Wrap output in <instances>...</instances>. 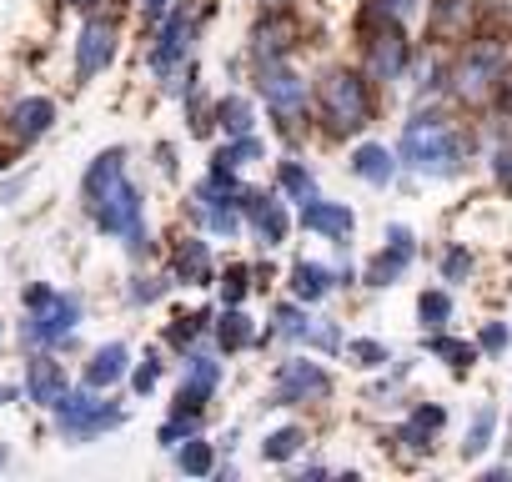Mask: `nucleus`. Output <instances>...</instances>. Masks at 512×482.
Returning a JSON list of instances; mask_svg holds the SVG:
<instances>
[{
	"mask_svg": "<svg viewBox=\"0 0 512 482\" xmlns=\"http://www.w3.org/2000/svg\"><path fill=\"white\" fill-rule=\"evenodd\" d=\"M492 171H497L502 186H512V146H497V151H492Z\"/></svg>",
	"mask_w": 512,
	"mask_h": 482,
	"instance_id": "45",
	"label": "nucleus"
},
{
	"mask_svg": "<svg viewBox=\"0 0 512 482\" xmlns=\"http://www.w3.org/2000/svg\"><path fill=\"white\" fill-rule=\"evenodd\" d=\"M352 176H362L367 186H387V181L397 176V156H392L387 146L367 141V146H357V151H352Z\"/></svg>",
	"mask_w": 512,
	"mask_h": 482,
	"instance_id": "22",
	"label": "nucleus"
},
{
	"mask_svg": "<svg viewBox=\"0 0 512 482\" xmlns=\"http://www.w3.org/2000/svg\"><path fill=\"white\" fill-rule=\"evenodd\" d=\"M327 392H332V377H327L317 362H307V357L282 362V367H277V377H272V407L317 402V397H327Z\"/></svg>",
	"mask_w": 512,
	"mask_h": 482,
	"instance_id": "9",
	"label": "nucleus"
},
{
	"mask_svg": "<svg viewBox=\"0 0 512 482\" xmlns=\"http://www.w3.org/2000/svg\"><path fill=\"white\" fill-rule=\"evenodd\" d=\"M216 382H221V362H216L211 352L191 347V357H186V377H181V392H176V407H206L211 392H216Z\"/></svg>",
	"mask_w": 512,
	"mask_h": 482,
	"instance_id": "14",
	"label": "nucleus"
},
{
	"mask_svg": "<svg viewBox=\"0 0 512 482\" xmlns=\"http://www.w3.org/2000/svg\"><path fill=\"white\" fill-rule=\"evenodd\" d=\"M0 467H6V447H0Z\"/></svg>",
	"mask_w": 512,
	"mask_h": 482,
	"instance_id": "51",
	"label": "nucleus"
},
{
	"mask_svg": "<svg viewBox=\"0 0 512 482\" xmlns=\"http://www.w3.org/2000/svg\"><path fill=\"white\" fill-rule=\"evenodd\" d=\"M507 342H512V337H507V327H502V322H487V327H482V337H477V347H482V352H507Z\"/></svg>",
	"mask_w": 512,
	"mask_h": 482,
	"instance_id": "43",
	"label": "nucleus"
},
{
	"mask_svg": "<svg viewBox=\"0 0 512 482\" xmlns=\"http://www.w3.org/2000/svg\"><path fill=\"white\" fill-rule=\"evenodd\" d=\"M347 352L357 357V367H382L387 362V347L382 342H367V337L362 342H347Z\"/></svg>",
	"mask_w": 512,
	"mask_h": 482,
	"instance_id": "41",
	"label": "nucleus"
},
{
	"mask_svg": "<svg viewBox=\"0 0 512 482\" xmlns=\"http://www.w3.org/2000/svg\"><path fill=\"white\" fill-rule=\"evenodd\" d=\"M51 412H56V432L66 442H91V437H101V432L126 422V412L116 402H101V387H91V382L81 392H66Z\"/></svg>",
	"mask_w": 512,
	"mask_h": 482,
	"instance_id": "6",
	"label": "nucleus"
},
{
	"mask_svg": "<svg viewBox=\"0 0 512 482\" xmlns=\"http://www.w3.org/2000/svg\"><path fill=\"white\" fill-rule=\"evenodd\" d=\"M76 327H81V297H76V292H56V287H46V282L26 287V322H21L26 347L51 352V347L71 342Z\"/></svg>",
	"mask_w": 512,
	"mask_h": 482,
	"instance_id": "3",
	"label": "nucleus"
},
{
	"mask_svg": "<svg viewBox=\"0 0 512 482\" xmlns=\"http://www.w3.org/2000/svg\"><path fill=\"white\" fill-rule=\"evenodd\" d=\"M66 6H76V11H96L101 0H66Z\"/></svg>",
	"mask_w": 512,
	"mask_h": 482,
	"instance_id": "48",
	"label": "nucleus"
},
{
	"mask_svg": "<svg viewBox=\"0 0 512 482\" xmlns=\"http://www.w3.org/2000/svg\"><path fill=\"white\" fill-rule=\"evenodd\" d=\"M307 327H312V317L302 312V307H277V337H287V342H307Z\"/></svg>",
	"mask_w": 512,
	"mask_h": 482,
	"instance_id": "36",
	"label": "nucleus"
},
{
	"mask_svg": "<svg viewBox=\"0 0 512 482\" xmlns=\"http://www.w3.org/2000/svg\"><path fill=\"white\" fill-rule=\"evenodd\" d=\"M317 116L327 126V136H357L367 121H372V86L362 71H327L322 86H317Z\"/></svg>",
	"mask_w": 512,
	"mask_h": 482,
	"instance_id": "4",
	"label": "nucleus"
},
{
	"mask_svg": "<svg viewBox=\"0 0 512 482\" xmlns=\"http://www.w3.org/2000/svg\"><path fill=\"white\" fill-rule=\"evenodd\" d=\"M472 6L477 0H437L432 6V31L437 36H462L467 21H472Z\"/></svg>",
	"mask_w": 512,
	"mask_h": 482,
	"instance_id": "27",
	"label": "nucleus"
},
{
	"mask_svg": "<svg viewBox=\"0 0 512 482\" xmlns=\"http://www.w3.org/2000/svg\"><path fill=\"white\" fill-rule=\"evenodd\" d=\"M412 257H417V236H412L402 221H392V226H387V247L367 262L362 282H367V287H392V282H402V277H407Z\"/></svg>",
	"mask_w": 512,
	"mask_h": 482,
	"instance_id": "10",
	"label": "nucleus"
},
{
	"mask_svg": "<svg viewBox=\"0 0 512 482\" xmlns=\"http://www.w3.org/2000/svg\"><path fill=\"white\" fill-rule=\"evenodd\" d=\"M171 16V0H141V21L146 26H161Z\"/></svg>",
	"mask_w": 512,
	"mask_h": 482,
	"instance_id": "44",
	"label": "nucleus"
},
{
	"mask_svg": "<svg viewBox=\"0 0 512 482\" xmlns=\"http://www.w3.org/2000/svg\"><path fill=\"white\" fill-rule=\"evenodd\" d=\"M397 151H402V161L417 176H457L462 156H467V141H462L457 121H447L442 111H417L402 126V146Z\"/></svg>",
	"mask_w": 512,
	"mask_h": 482,
	"instance_id": "2",
	"label": "nucleus"
},
{
	"mask_svg": "<svg viewBox=\"0 0 512 482\" xmlns=\"http://www.w3.org/2000/svg\"><path fill=\"white\" fill-rule=\"evenodd\" d=\"M502 76H507L502 46H497V41H472V46L457 56V66H452V91H457V101L482 106L487 96H497Z\"/></svg>",
	"mask_w": 512,
	"mask_h": 482,
	"instance_id": "7",
	"label": "nucleus"
},
{
	"mask_svg": "<svg viewBox=\"0 0 512 482\" xmlns=\"http://www.w3.org/2000/svg\"><path fill=\"white\" fill-rule=\"evenodd\" d=\"M362 61H367L372 81H402V71L412 66V41H407L402 21L387 16L377 0H372V11L362 16Z\"/></svg>",
	"mask_w": 512,
	"mask_h": 482,
	"instance_id": "5",
	"label": "nucleus"
},
{
	"mask_svg": "<svg viewBox=\"0 0 512 482\" xmlns=\"http://www.w3.org/2000/svg\"><path fill=\"white\" fill-rule=\"evenodd\" d=\"M427 347H432L442 362H452V372H467V367L477 362V347H467V342H457V337H442V332H437Z\"/></svg>",
	"mask_w": 512,
	"mask_h": 482,
	"instance_id": "34",
	"label": "nucleus"
},
{
	"mask_svg": "<svg viewBox=\"0 0 512 482\" xmlns=\"http://www.w3.org/2000/svg\"><path fill=\"white\" fill-rule=\"evenodd\" d=\"M307 347H322V352H342L347 342H342V327H337V322H322V317H312V327H307Z\"/></svg>",
	"mask_w": 512,
	"mask_h": 482,
	"instance_id": "37",
	"label": "nucleus"
},
{
	"mask_svg": "<svg viewBox=\"0 0 512 482\" xmlns=\"http://www.w3.org/2000/svg\"><path fill=\"white\" fill-rule=\"evenodd\" d=\"M116 26L106 21V16H91L86 26H81V36H76V81L86 86V81H96L111 61H116Z\"/></svg>",
	"mask_w": 512,
	"mask_h": 482,
	"instance_id": "11",
	"label": "nucleus"
},
{
	"mask_svg": "<svg viewBox=\"0 0 512 482\" xmlns=\"http://www.w3.org/2000/svg\"><path fill=\"white\" fill-rule=\"evenodd\" d=\"M262 6H267V11H282V6H287V0H262Z\"/></svg>",
	"mask_w": 512,
	"mask_h": 482,
	"instance_id": "49",
	"label": "nucleus"
},
{
	"mask_svg": "<svg viewBox=\"0 0 512 482\" xmlns=\"http://www.w3.org/2000/svg\"><path fill=\"white\" fill-rule=\"evenodd\" d=\"M211 327V317L206 312H191V317H176V327L166 332L171 337V347H181V352H191L196 342H201V332Z\"/></svg>",
	"mask_w": 512,
	"mask_h": 482,
	"instance_id": "35",
	"label": "nucleus"
},
{
	"mask_svg": "<svg viewBox=\"0 0 512 482\" xmlns=\"http://www.w3.org/2000/svg\"><path fill=\"white\" fill-rule=\"evenodd\" d=\"M176 277L186 287H211V252H206V241L201 236H186L181 247H176Z\"/></svg>",
	"mask_w": 512,
	"mask_h": 482,
	"instance_id": "21",
	"label": "nucleus"
},
{
	"mask_svg": "<svg viewBox=\"0 0 512 482\" xmlns=\"http://www.w3.org/2000/svg\"><path fill=\"white\" fill-rule=\"evenodd\" d=\"M277 186H282L287 201H297V206L317 201V176H312L302 161H282V166H277Z\"/></svg>",
	"mask_w": 512,
	"mask_h": 482,
	"instance_id": "24",
	"label": "nucleus"
},
{
	"mask_svg": "<svg viewBox=\"0 0 512 482\" xmlns=\"http://www.w3.org/2000/svg\"><path fill=\"white\" fill-rule=\"evenodd\" d=\"M417 317H422V327H427V332H442V327L452 322V297H447L442 287L422 292V297H417Z\"/></svg>",
	"mask_w": 512,
	"mask_h": 482,
	"instance_id": "31",
	"label": "nucleus"
},
{
	"mask_svg": "<svg viewBox=\"0 0 512 482\" xmlns=\"http://www.w3.org/2000/svg\"><path fill=\"white\" fill-rule=\"evenodd\" d=\"M171 452H176V467H181L186 477H206V472L216 467V452H211V442H206L201 432L186 437V442H176Z\"/></svg>",
	"mask_w": 512,
	"mask_h": 482,
	"instance_id": "26",
	"label": "nucleus"
},
{
	"mask_svg": "<svg viewBox=\"0 0 512 482\" xmlns=\"http://www.w3.org/2000/svg\"><path fill=\"white\" fill-rule=\"evenodd\" d=\"M126 367H131V347H126V342H106V347L91 352L86 382H91V387H116V382L126 377Z\"/></svg>",
	"mask_w": 512,
	"mask_h": 482,
	"instance_id": "19",
	"label": "nucleus"
},
{
	"mask_svg": "<svg viewBox=\"0 0 512 482\" xmlns=\"http://www.w3.org/2000/svg\"><path fill=\"white\" fill-rule=\"evenodd\" d=\"M51 121H56V101H46V96H26L11 106V131L21 141H41L51 131Z\"/></svg>",
	"mask_w": 512,
	"mask_h": 482,
	"instance_id": "17",
	"label": "nucleus"
},
{
	"mask_svg": "<svg viewBox=\"0 0 512 482\" xmlns=\"http://www.w3.org/2000/svg\"><path fill=\"white\" fill-rule=\"evenodd\" d=\"M287 51H292V21H282V16L272 11L262 26L251 31V56L267 66V61H287Z\"/></svg>",
	"mask_w": 512,
	"mask_h": 482,
	"instance_id": "18",
	"label": "nucleus"
},
{
	"mask_svg": "<svg viewBox=\"0 0 512 482\" xmlns=\"http://www.w3.org/2000/svg\"><path fill=\"white\" fill-rule=\"evenodd\" d=\"M256 91H262V101H267V111L277 116L282 131H297L307 121V81L287 61H267L262 76H256Z\"/></svg>",
	"mask_w": 512,
	"mask_h": 482,
	"instance_id": "8",
	"label": "nucleus"
},
{
	"mask_svg": "<svg viewBox=\"0 0 512 482\" xmlns=\"http://www.w3.org/2000/svg\"><path fill=\"white\" fill-rule=\"evenodd\" d=\"M332 287H337V277H332L322 262H297V267H292V297H297V302H322Z\"/></svg>",
	"mask_w": 512,
	"mask_h": 482,
	"instance_id": "23",
	"label": "nucleus"
},
{
	"mask_svg": "<svg viewBox=\"0 0 512 482\" xmlns=\"http://www.w3.org/2000/svg\"><path fill=\"white\" fill-rule=\"evenodd\" d=\"M16 397V387H0V402H11Z\"/></svg>",
	"mask_w": 512,
	"mask_h": 482,
	"instance_id": "50",
	"label": "nucleus"
},
{
	"mask_svg": "<svg viewBox=\"0 0 512 482\" xmlns=\"http://www.w3.org/2000/svg\"><path fill=\"white\" fill-rule=\"evenodd\" d=\"M241 216L251 221V231L262 236V247H282L287 241V206L267 191H241Z\"/></svg>",
	"mask_w": 512,
	"mask_h": 482,
	"instance_id": "13",
	"label": "nucleus"
},
{
	"mask_svg": "<svg viewBox=\"0 0 512 482\" xmlns=\"http://www.w3.org/2000/svg\"><path fill=\"white\" fill-rule=\"evenodd\" d=\"M71 392V382H66V367L56 362V357H31L26 362V397L36 402V407H56L61 397Z\"/></svg>",
	"mask_w": 512,
	"mask_h": 482,
	"instance_id": "15",
	"label": "nucleus"
},
{
	"mask_svg": "<svg viewBox=\"0 0 512 482\" xmlns=\"http://www.w3.org/2000/svg\"><path fill=\"white\" fill-rule=\"evenodd\" d=\"M216 121H221L226 136H251V126H256L246 96H226V101H216Z\"/></svg>",
	"mask_w": 512,
	"mask_h": 482,
	"instance_id": "28",
	"label": "nucleus"
},
{
	"mask_svg": "<svg viewBox=\"0 0 512 482\" xmlns=\"http://www.w3.org/2000/svg\"><path fill=\"white\" fill-rule=\"evenodd\" d=\"M492 432H497V412L492 407H477L472 422H467V437H462V457H482L487 442H492Z\"/></svg>",
	"mask_w": 512,
	"mask_h": 482,
	"instance_id": "30",
	"label": "nucleus"
},
{
	"mask_svg": "<svg viewBox=\"0 0 512 482\" xmlns=\"http://www.w3.org/2000/svg\"><path fill=\"white\" fill-rule=\"evenodd\" d=\"M156 382H161V362H156V352H146V362H136V372H131V387L146 397V392H156Z\"/></svg>",
	"mask_w": 512,
	"mask_h": 482,
	"instance_id": "40",
	"label": "nucleus"
},
{
	"mask_svg": "<svg viewBox=\"0 0 512 482\" xmlns=\"http://www.w3.org/2000/svg\"><path fill=\"white\" fill-rule=\"evenodd\" d=\"M201 432V407H171V417L161 422V447H176V442H186V437H196Z\"/></svg>",
	"mask_w": 512,
	"mask_h": 482,
	"instance_id": "29",
	"label": "nucleus"
},
{
	"mask_svg": "<svg viewBox=\"0 0 512 482\" xmlns=\"http://www.w3.org/2000/svg\"><path fill=\"white\" fill-rule=\"evenodd\" d=\"M302 226L307 231H317V236H332V241H347L352 236V226H357V216H352V206H342V201H307L302 206Z\"/></svg>",
	"mask_w": 512,
	"mask_h": 482,
	"instance_id": "16",
	"label": "nucleus"
},
{
	"mask_svg": "<svg viewBox=\"0 0 512 482\" xmlns=\"http://www.w3.org/2000/svg\"><path fill=\"white\" fill-rule=\"evenodd\" d=\"M246 287H251V272H246V267H226V282H221V297H226V307H241Z\"/></svg>",
	"mask_w": 512,
	"mask_h": 482,
	"instance_id": "39",
	"label": "nucleus"
},
{
	"mask_svg": "<svg viewBox=\"0 0 512 482\" xmlns=\"http://www.w3.org/2000/svg\"><path fill=\"white\" fill-rule=\"evenodd\" d=\"M216 342H221V352H241V347H251V342H256L251 317H246L241 307H226L221 322H216Z\"/></svg>",
	"mask_w": 512,
	"mask_h": 482,
	"instance_id": "25",
	"label": "nucleus"
},
{
	"mask_svg": "<svg viewBox=\"0 0 512 482\" xmlns=\"http://www.w3.org/2000/svg\"><path fill=\"white\" fill-rule=\"evenodd\" d=\"M191 36H196L191 16H186V11H171V16L161 21V31H156V46H151V71H156V76H171V71L186 61Z\"/></svg>",
	"mask_w": 512,
	"mask_h": 482,
	"instance_id": "12",
	"label": "nucleus"
},
{
	"mask_svg": "<svg viewBox=\"0 0 512 482\" xmlns=\"http://www.w3.org/2000/svg\"><path fill=\"white\" fill-rule=\"evenodd\" d=\"M377 6H382L387 16H397V21H407V16H417V6H422V0H377Z\"/></svg>",
	"mask_w": 512,
	"mask_h": 482,
	"instance_id": "46",
	"label": "nucleus"
},
{
	"mask_svg": "<svg viewBox=\"0 0 512 482\" xmlns=\"http://www.w3.org/2000/svg\"><path fill=\"white\" fill-rule=\"evenodd\" d=\"M302 442H307V432H302V427H277V432H267L262 457H267V462H287V457H297V452H302Z\"/></svg>",
	"mask_w": 512,
	"mask_h": 482,
	"instance_id": "32",
	"label": "nucleus"
},
{
	"mask_svg": "<svg viewBox=\"0 0 512 482\" xmlns=\"http://www.w3.org/2000/svg\"><path fill=\"white\" fill-rule=\"evenodd\" d=\"M497 101H502V111L512 116V76H502V86H497Z\"/></svg>",
	"mask_w": 512,
	"mask_h": 482,
	"instance_id": "47",
	"label": "nucleus"
},
{
	"mask_svg": "<svg viewBox=\"0 0 512 482\" xmlns=\"http://www.w3.org/2000/svg\"><path fill=\"white\" fill-rule=\"evenodd\" d=\"M161 292H166V282H161V277H136V282H131V302H136V307H141V302L151 307Z\"/></svg>",
	"mask_w": 512,
	"mask_h": 482,
	"instance_id": "42",
	"label": "nucleus"
},
{
	"mask_svg": "<svg viewBox=\"0 0 512 482\" xmlns=\"http://www.w3.org/2000/svg\"><path fill=\"white\" fill-rule=\"evenodd\" d=\"M467 277H472V252L467 247H452L442 257V282H467Z\"/></svg>",
	"mask_w": 512,
	"mask_h": 482,
	"instance_id": "38",
	"label": "nucleus"
},
{
	"mask_svg": "<svg viewBox=\"0 0 512 482\" xmlns=\"http://www.w3.org/2000/svg\"><path fill=\"white\" fill-rule=\"evenodd\" d=\"M442 422H447V407H437V402H422L402 427H397V442H407L412 452H427L432 447V437L442 432Z\"/></svg>",
	"mask_w": 512,
	"mask_h": 482,
	"instance_id": "20",
	"label": "nucleus"
},
{
	"mask_svg": "<svg viewBox=\"0 0 512 482\" xmlns=\"http://www.w3.org/2000/svg\"><path fill=\"white\" fill-rule=\"evenodd\" d=\"M216 161L231 166V171H236V166H251V161H262V141H256V136H231V141L216 151Z\"/></svg>",
	"mask_w": 512,
	"mask_h": 482,
	"instance_id": "33",
	"label": "nucleus"
},
{
	"mask_svg": "<svg viewBox=\"0 0 512 482\" xmlns=\"http://www.w3.org/2000/svg\"><path fill=\"white\" fill-rule=\"evenodd\" d=\"M86 211L91 221L106 231V236H121L131 257H146L151 252V231H146V201L136 191V181L126 176V151L111 146L101 151L91 166H86Z\"/></svg>",
	"mask_w": 512,
	"mask_h": 482,
	"instance_id": "1",
	"label": "nucleus"
}]
</instances>
